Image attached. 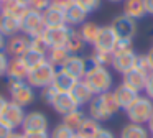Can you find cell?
I'll return each mask as SVG.
<instances>
[{"mask_svg": "<svg viewBox=\"0 0 153 138\" xmlns=\"http://www.w3.org/2000/svg\"><path fill=\"white\" fill-rule=\"evenodd\" d=\"M120 110V105L117 104L114 92H104V94L94 95L92 100L87 104V112L89 117L97 122H107Z\"/></svg>", "mask_w": 153, "mask_h": 138, "instance_id": "cell-1", "label": "cell"}, {"mask_svg": "<svg viewBox=\"0 0 153 138\" xmlns=\"http://www.w3.org/2000/svg\"><path fill=\"white\" fill-rule=\"evenodd\" d=\"M82 81L89 85V89L94 92V95L110 92L114 84L109 68H102V66H87V72Z\"/></svg>", "mask_w": 153, "mask_h": 138, "instance_id": "cell-2", "label": "cell"}, {"mask_svg": "<svg viewBox=\"0 0 153 138\" xmlns=\"http://www.w3.org/2000/svg\"><path fill=\"white\" fill-rule=\"evenodd\" d=\"M125 115L130 123L146 125L153 117V100L146 95H138L137 100L125 108Z\"/></svg>", "mask_w": 153, "mask_h": 138, "instance_id": "cell-3", "label": "cell"}, {"mask_svg": "<svg viewBox=\"0 0 153 138\" xmlns=\"http://www.w3.org/2000/svg\"><path fill=\"white\" fill-rule=\"evenodd\" d=\"M7 87H8V94H10V100L22 105V107H27V105L33 104L35 97H36L35 87H31L27 81H22V79L8 77Z\"/></svg>", "mask_w": 153, "mask_h": 138, "instance_id": "cell-4", "label": "cell"}, {"mask_svg": "<svg viewBox=\"0 0 153 138\" xmlns=\"http://www.w3.org/2000/svg\"><path fill=\"white\" fill-rule=\"evenodd\" d=\"M56 72H58L56 66H53L50 61H45L43 64H40L38 68L30 69L27 82L35 89H43V87H46V85L53 84Z\"/></svg>", "mask_w": 153, "mask_h": 138, "instance_id": "cell-5", "label": "cell"}, {"mask_svg": "<svg viewBox=\"0 0 153 138\" xmlns=\"http://www.w3.org/2000/svg\"><path fill=\"white\" fill-rule=\"evenodd\" d=\"M45 28H46V26H45L43 13L28 8L27 15H25L20 22V31L23 33V35H27L28 38H31V36L41 35V33L45 31Z\"/></svg>", "mask_w": 153, "mask_h": 138, "instance_id": "cell-6", "label": "cell"}, {"mask_svg": "<svg viewBox=\"0 0 153 138\" xmlns=\"http://www.w3.org/2000/svg\"><path fill=\"white\" fill-rule=\"evenodd\" d=\"M25 115H27L25 107H22V105L8 100L7 107H5L4 112L0 114V120L4 122L10 130H17V128H20L22 123H23Z\"/></svg>", "mask_w": 153, "mask_h": 138, "instance_id": "cell-7", "label": "cell"}, {"mask_svg": "<svg viewBox=\"0 0 153 138\" xmlns=\"http://www.w3.org/2000/svg\"><path fill=\"white\" fill-rule=\"evenodd\" d=\"M112 28L114 31L117 33L119 38H123V39H133L137 35V20L127 16L125 13H120L117 15L115 18L112 20Z\"/></svg>", "mask_w": 153, "mask_h": 138, "instance_id": "cell-8", "label": "cell"}, {"mask_svg": "<svg viewBox=\"0 0 153 138\" xmlns=\"http://www.w3.org/2000/svg\"><path fill=\"white\" fill-rule=\"evenodd\" d=\"M50 127V120L48 117L40 110L28 112L25 115V120L22 123V133H31V131H48Z\"/></svg>", "mask_w": 153, "mask_h": 138, "instance_id": "cell-9", "label": "cell"}, {"mask_svg": "<svg viewBox=\"0 0 153 138\" xmlns=\"http://www.w3.org/2000/svg\"><path fill=\"white\" fill-rule=\"evenodd\" d=\"M117 41H119V36L114 31L112 25H105L100 26L99 35H97V39L94 43V49L97 51H105V53H114V48H115Z\"/></svg>", "mask_w": 153, "mask_h": 138, "instance_id": "cell-10", "label": "cell"}, {"mask_svg": "<svg viewBox=\"0 0 153 138\" xmlns=\"http://www.w3.org/2000/svg\"><path fill=\"white\" fill-rule=\"evenodd\" d=\"M59 69L64 71L66 74H69L71 77H74L76 81H81L87 72V59L79 54H71Z\"/></svg>", "mask_w": 153, "mask_h": 138, "instance_id": "cell-11", "label": "cell"}, {"mask_svg": "<svg viewBox=\"0 0 153 138\" xmlns=\"http://www.w3.org/2000/svg\"><path fill=\"white\" fill-rule=\"evenodd\" d=\"M137 53L133 49H128V51H122V53H115L112 58V69L115 72H120V74H125V72L132 71L135 68L137 62Z\"/></svg>", "mask_w": 153, "mask_h": 138, "instance_id": "cell-12", "label": "cell"}, {"mask_svg": "<svg viewBox=\"0 0 153 138\" xmlns=\"http://www.w3.org/2000/svg\"><path fill=\"white\" fill-rule=\"evenodd\" d=\"M71 26L63 25V26H51V28H45L43 36L46 39L48 46L54 48V46H64L68 41V36H69Z\"/></svg>", "mask_w": 153, "mask_h": 138, "instance_id": "cell-13", "label": "cell"}, {"mask_svg": "<svg viewBox=\"0 0 153 138\" xmlns=\"http://www.w3.org/2000/svg\"><path fill=\"white\" fill-rule=\"evenodd\" d=\"M30 49V38L27 35H15L7 39L5 53L10 58H22Z\"/></svg>", "mask_w": 153, "mask_h": 138, "instance_id": "cell-14", "label": "cell"}, {"mask_svg": "<svg viewBox=\"0 0 153 138\" xmlns=\"http://www.w3.org/2000/svg\"><path fill=\"white\" fill-rule=\"evenodd\" d=\"M114 95H115V100H117V104L120 105V108H123L125 110L127 107H130V105L133 104V102L137 100V97H138V92L135 91V89H132V87H128L127 84H119L115 89H114Z\"/></svg>", "mask_w": 153, "mask_h": 138, "instance_id": "cell-15", "label": "cell"}, {"mask_svg": "<svg viewBox=\"0 0 153 138\" xmlns=\"http://www.w3.org/2000/svg\"><path fill=\"white\" fill-rule=\"evenodd\" d=\"M51 107L54 108L56 114H59L61 117H63V115L79 108V105L76 104V100L73 99V95H71L69 92H58V95H56V99H54Z\"/></svg>", "mask_w": 153, "mask_h": 138, "instance_id": "cell-16", "label": "cell"}, {"mask_svg": "<svg viewBox=\"0 0 153 138\" xmlns=\"http://www.w3.org/2000/svg\"><path fill=\"white\" fill-rule=\"evenodd\" d=\"M146 79H148V74H145V72H142V71H138V69L133 68L132 71H128V72L123 74L122 82L127 84L128 87L135 89V91L140 94V92L145 89V85H146Z\"/></svg>", "mask_w": 153, "mask_h": 138, "instance_id": "cell-17", "label": "cell"}, {"mask_svg": "<svg viewBox=\"0 0 153 138\" xmlns=\"http://www.w3.org/2000/svg\"><path fill=\"white\" fill-rule=\"evenodd\" d=\"M69 94L73 95V99L76 100V104L79 105V107L87 105L91 100H92V97H94V92L91 91L89 85H87L82 79H81V81H77L76 84H74L73 91H71Z\"/></svg>", "mask_w": 153, "mask_h": 138, "instance_id": "cell-18", "label": "cell"}, {"mask_svg": "<svg viewBox=\"0 0 153 138\" xmlns=\"http://www.w3.org/2000/svg\"><path fill=\"white\" fill-rule=\"evenodd\" d=\"M43 20H45V26H46V28L66 25L64 10L58 8V7H53V5H50V7H48V8L43 12Z\"/></svg>", "mask_w": 153, "mask_h": 138, "instance_id": "cell-19", "label": "cell"}, {"mask_svg": "<svg viewBox=\"0 0 153 138\" xmlns=\"http://www.w3.org/2000/svg\"><path fill=\"white\" fill-rule=\"evenodd\" d=\"M87 15L89 13L86 12V10H82L77 3H73V5L69 7V8L64 10V16H66V25L68 26H77V25H82L84 22H86Z\"/></svg>", "mask_w": 153, "mask_h": 138, "instance_id": "cell-20", "label": "cell"}, {"mask_svg": "<svg viewBox=\"0 0 153 138\" xmlns=\"http://www.w3.org/2000/svg\"><path fill=\"white\" fill-rule=\"evenodd\" d=\"M119 138H152L150 130L145 125H138V123H127L125 127L120 130Z\"/></svg>", "mask_w": 153, "mask_h": 138, "instance_id": "cell-21", "label": "cell"}, {"mask_svg": "<svg viewBox=\"0 0 153 138\" xmlns=\"http://www.w3.org/2000/svg\"><path fill=\"white\" fill-rule=\"evenodd\" d=\"M28 72L30 69L27 68V64L23 62L22 58H10L8 62V71H7V77H13V79H22V81H27Z\"/></svg>", "mask_w": 153, "mask_h": 138, "instance_id": "cell-22", "label": "cell"}, {"mask_svg": "<svg viewBox=\"0 0 153 138\" xmlns=\"http://www.w3.org/2000/svg\"><path fill=\"white\" fill-rule=\"evenodd\" d=\"M127 16L133 20H140L146 15L145 10V3L143 0H123V12Z\"/></svg>", "mask_w": 153, "mask_h": 138, "instance_id": "cell-23", "label": "cell"}, {"mask_svg": "<svg viewBox=\"0 0 153 138\" xmlns=\"http://www.w3.org/2000/svg\"><path fill=\"white\" fill-rule=\"evenodd\" d=\"M18 31H20V20H15L5 13H0V33L5 38H10V36H15Z\"/></svg>", "mask_w": 153, "mask_h": 138, "instance_id": "cell-24", "label": "cell"}, {"mask_svg": "<svg viewBox=\"0 0 153 138\" xmlns=\"http://www.w3.org/2000/svg\"><path fill=\"white\" fill-rule=\"evenodd\" d=\"M76 82L77 81L74 77H71V76L66 74L64 71L58 69L56 76H54V81H53V84H51V85H53L58 92H71Z\"/></svg>", "mask_w": 153, "mask_h": 138, "instance_id": "cell-25", "label": "cell"}, {"mask_svg": "<svg viewBox=\"0 0 153 138\" xmlns=\"http://www.w3.org/2000/svg\"><path fill=\"white\" fill-rule=\"evenodd\" d=\"M71 56V53L66 49V46H54V48H50L46 53V61H50L53 66L56 68H61V66L66 62V59Z\"/></svg>", "mask_w": 153, "mask_h": 138, "instance_id": "cell-26", "label": "cell"}, {"mask_svg": "<svg viewBox=\"0 0 153 138\" xmlns=\"http://www.w3.org/2000/svg\"><path fill=\"white\" fill-rule=\"evenodd\" d=\"M27 12H28V7L23 5V3H20L18 0H10V2L4 3V8H2V13L12 16V18H15V20H20V22H22V18L27 15Z\"/></svg>", "mask_w": 153, "mask_h": 138, "instance_id": "cell-27", "label": "cell"}, {"mask_svg": "<svg viewBox=\"0 0 153 138\" xmlns=\"http://www.w3.org/2000/svg\"><path fill=\"white\" fill-rule=\"evenodd\" d=\"M102 130L100 122L94 120L91 117H86V120L82 122V125L79 127V130L76 131L77 135H81L82 138H96V135Z\"/></svg>", "mask_w": 153, "mask_h": 138, "instance_id": "cell-28", "label": "cell"}, {"mask_svg": "<svg viewBox=\"0 0 153 138\" xmlns=\"http://www.w3.org/2000/svg\"><path fill=\"white\" fill-rule=\"evenodd\" d=\"M64 46H66V49L71 53V54H79V53L82 51L84 46H86V41L82 39L79 30L71 28L69 36H68V41H66V45H64Z\"/></svg>", "mask_w": 153, "mask_h": 138, "instance_id": "cell-29", "label": "cell"}, {"mask_svg": "<svg viewBox=\"0 0 153 138\" xmlns=\"http://www.w3.org/2000/svg\"><path fill=\"white\" fill-rule=\"evenodd\" d=\"M84 120H86V114H84V112L81 110V107H79V108H76V110L69 112V114L63 115L61 123H64L66 127H69L71 130L77 131V130H79V127L82 125Z\"/></svg>", "mask_w": 153, "mask_h": 138, "instance_id": "cell-30", "label": "cell"}, {"mask_svg": "<svg viewBox=\"0 0 153 138\" xmlns=\"http://www.w3.org/2000/svg\"><path fill=\"white\" fill-rule=\"evenodd\" d=\"M100 26L94 22H84L79 28V33L82 36V39L86 41V45H94L97 39V35H99Z\"/></svg>", "mask_w": 153, "mask_h": 138, "instance_id": "cell-31", "label": "cell"}, {"mask_svg": "<svg viewBox=\"0 0 153 138\" xmlns=\"http://www.w3.org/2000/svg\"><path fill=\"white\" fill-rule=\"evenodd\" d=\"M112 53H105V51H97L94 49V53L87 58V66H102V68H109L112 64Z\"/></svg>", "mask_w": 153, "mask_h": 138, "instance_id": "cell-32", "label": "cell"}, {"mask_svg": "<svg viewBox=\"0 0 153 138\" xmlns=\"http://www.w3.org/2000/svg\"><path fill=\"white\" fill-rule=\"evenodd\" d=\"M22 59H23V62L27 64L28 69H35L46 61V54H43V53H40V51H35V49L30 48L23 56H22Z\"/></svg>", "mask_w": 153, "mask_h": 138, "instance_id": "cell-33", "label": "cell"}, {"mask_svg": "<svg viewBox=\"0 0 153 138\" xmlns=\"http://www.w3.org/2000/svg\"><path fill=\"white\" fill-rule=\"evenodd\" d=\"M74 135H76V131L71 130L69 127H66L64 123H58L50 131V138H73Z\"/></svg>", "mask_w": 153, "mask_h": 138, "instance_id": "cell-34", "label": "cell"}, {"mask_svg": "<svg viewBox=\"0 0 153 138\" xmlns=\"http://www.w3.org/2000/svg\"><path fill=\"white\" fill-rule=\"evenodd\" d=\"M30 48L35 49V51H40V53H43V54H46L50 46H48L43 33H41V35H36V36H31L30 38Z\"/></svg>", "mask_w": 153, "mask_h": 138, "instance_id": "cell-35", "label": "cell"}, {"mask_svg": "<svg viewBox=\"0 0 153 138\" xmlns=\"http://www.w3.org/2000/svg\"><path fill=\"white\" fill-rule=\"evenodd\" d=\"M40 95H41V100H43L46 105H53L54 99H56V95H58V91L53 87V85H46V87L41 89Z\"/></svg>", "mask_w": 153, "mask_h": 138, "instance_id": "cell-36", "label": "cell"}, {"mask_svg": "<svg viewBox=\"0 0 153 138\" xmlns=\"http://www.w3.org/2000/svg\"><path fill=\"white\" fill-rule=\"evenodd\" d=\"M135 69H138V71L145 72V74H148V76L153 72L152 64H150V61H148V58H146V54H138V56H137Z\"/></svg>", "mask_w": 153, "mask_h": 138, "instance_id": "cell-37", "label": "cell"}, {"mask_svg": "<svg viewBox=\"0 0 153 138\" xmlns=\"http://www.w3.org/2000/svg\"><path fill=\"white\" fill-rule=\"evenodd\" d=\"M100 2H102V0H74V3H77V5L82 10H86L87 13L96 12L100 7Z\"/></svg>", "mask_w": 153, "mask_h": 138, "instance_id": "cell-38", "label": "cell"}, {"mask_svg": "<svg viewBox=\"0 0 153 138\" xmlns=\"http://www.w3.org/2000/svg\"><path fill=\"white\" fill-rule=\"evenodd\" d=\"M128 49H133V39H123V38H119L115 48H114V53H122V51H128Z\"/></svg>", "mask_w": 153, "mask_h": 138, "instance_id": "cell-39", "label": "cell"}, {"mask_svg": "<svg viewBox=\"0 0 153 138\" xmlns=\"http://www.w3.org/2000/svg\"><path fill=\"white\" fill-rule=\"evenodd\" d=\"M8 62H10V56H8L5 51H0V77L7 76Z\"/></svg>", "mask_w": 153, "mask_h": 138, "instance_id": "cell-40", "label": "cell"}, {"mask_svg": "<svg viewBox=\"0 0 153 138\" xmlns=\"http://www.w3.org/2000/svg\"><path fill=\"white\" fill-rule=\"evenodd\" d=\"M50 5H51L50 0H31V3H30V7H28V8L36 10V12H41V13H43Z\"/></svg>", "mask_w": 153, "mask_h": 138, "instance_id": "cell-41", "label": "cell"}, {"mask_svg": "<svg viewBox=\"0 0 153 138\" xmlns=\"http://www.w3.org/2000/svg\"><path fill=\"white\" fill-rule=\"evenodd\" d=\"M143 92H145L146 97L153 100V72L148 76V79H146V85H145V89H143Z\"/></svg>", "mask_w": 153, "mask_h": 138, "instance_id": "cell-42", "label": "cell"}, {"mask_svg": "<svg viewBox=\"0 0 153 138\" xmlns=\"http://www.w3.org/2000/svg\"><path fill=\"white\" fill-rule=\"evenodd\" d=\"M50 2H51L53 7H58V8H61V10H66L74 3V0H50Z\"/></svg>", "mask_w": 153, "mask_h": 138, "instance_id": "cell-43", "label": "cell"}, {"mask_svg": "<svg viewBox=\"0 0 153 138\" xmlns=\"http://www.w3.org/2000/svg\"><path fill=\"white\" fill-rule=\"evenodd\" d=\"M23 138H50L48 131H31V133H23Z\"/></svg>", "mask_w": 153, "mask_h": 138, "instance_id": "cell-44", "label": "cell"}, {"mask_svg": "<svg viewBox=\"0 0 153 138\" xmlns=\"http://www.w3.org/2000/svg\"><path fill=\"white\" fill-rule=\"evenodd\" d=\"M96 138H117V137L114 135L112 130H109V128H104V127H102V130H100L99 133L96 135Z\"/></svg>", "mask_w": 153, "mask_h": 138, "instance_id": "cell-45", "label": "cell"}, {"mask_svg": "<svg viewBox=\"0 0 153 138\" xmlns=\"http://www.w3.org/2000/svg\"><path fill=\"white\" fill-rule=\"evenodd\" d=\"M12 131H13V130H10V128H8L7 125L4 123V122L0 120V138H7L8 135L12 133Z\"/></svg>", "mask_w": 153, "mask_h": 138, "instance_id": "cell-46", "label": "cell"}, {"mask_svg": "<svg viewBox=\"0 0 153 138\" xmlns=\"http://www.w3.org/2000/svg\"><path fill=\"white\" fill-rule=\"evenodd\" d=\"M143 3H145L146 15H153V0H143Z\"/></svg>", "mask_w": 153, "mask_h": 138, "instance_id": "cell-47", "label": "cell"}, {"mask_svg": "<svg viewBox=\"0 0 153 138\" xmlns=\"http://www.w3.org/2000/svg\"><path fill=\"white\" fill-rule=\"evenodd\" d=\"M7 104H8L7 97H5V95H2V94H0V114L4 112V108L7 107Z\"/></svg>", "mask_w": 153, "mask_h": 138, "instance_id": "cell-48", "label": "cell"}, {"mask_svg": "<svg viewBox=\"0 0 153 138\" xmlns=\"http://www.w3.org/2000/svg\"><path fill=\"white\" fill-rule=\"evenodd\" d=\"M5 46H7V38L0 33V51H5Z\"/></svg>", "mask_w": 153, "mask_h": 138, "instance_id": "cell-49", "label": "cell"}, {"mask_svg": "<svg viewBox=\"0 0 153 138\" xmlns=\"http://www.w3.org/2000/svg\"><path fill=\"white\" fill-rule=\"evenodd\" d=\"M146 58H148L150 64H152V69H153V46H152V49H150V51L146 53Z\"/></svg>", "mask_w": 153, "mask_h": 138, "instance_id": "cell-50", "label": "cell"}, {"mask_svg": "<svg viewBox=\"0 0 153 138\" xmlns=\"http://www.w3.org/2000/svg\"><path fill=\"white\" fill-rule=\"evenodd\" d=\"M7 138H23V133H18V131H15V130H13Z\"/></svg>", "mask_w": 153, "mask_h": 138, "instance_id": "cell-51", "label": "cell"}, {"mask_svg": "<svg viewBox=\"0 0 153 138\" xmlns=\"http://www.w3.org/2000/svg\"><path fill=\"white\" fill-rule=\"evenodd\" d=\"M146 128H148V130H150V133L153 135V117L150 118V122H148V123H146Z\"/></svg>", "mask_w": 153, "mask_h": 138, "instance_id": "cell-52", "label": "cell"}, {"mask_svg": "<svg viewBox=\"0 0 153 138\" xmlns=\"http://www.w3.org/2000/svg\"><path fill=\"white\" fill-rule=\"evenodd\" d=\"M20 3H23V5H27V7H30V3H31V0H18Z\"/></svg>", "mask_w": 153, "mask_h": 138, "instance_id": "cell-53", "label": "cell"}, {"mask_svg": "<svg viewBox=\"0 0 153 138\" xmlns=\"http://www.w3.org/2000/svg\"><path fill=\"white\" fill-rule=\"evenodd\" d=\"M109 2H112V3H120V2H123V0H109Z\"/></svg>", "mask_w": 153, "mask_h": 138, "instance_id": "cell-54", "label": "cell"}, {"mask_svg": "<svg viewBox=\"0 0 153 138\" xmlns=\"http://www.w3.org/2000/svg\"><path fill=\"white\" fill-rule=\"evenodd\" d=\"M2 8H4V3L0 2V13H2Z\"/></svg>", "mask_w": 153, "mask_h": 138, "instance_id": "cell-55", "label": "cell"}, {"mask_svg": "<svg viewBox=\"0 0 153 138\" xmlns=\"http://www.w3.org/2000/svg\"><path fill=\"white\" fill-rule=\"evenodd\" d=\"M73 138H82V137H81V135H77V133H76V135H74Z\"/></svg>", "mask_w": 153, "mask_h": 138, "instance_id": "cell-56", "label": "cell"}, {"mask_svg": "<svg viewBox=\"0 0 153 138\" xmlns=\"http://www.w3.org/2000/svg\"><path fill=\"white\" fill-rule=\"evenodd\" d=\"M0 2H2V3H7V2H10V0H0Z\"/></svg>", "mask_w": 153, "mask_h": 138, "instance_id": "cell-57", "label": "cell"}, {"mask_svg": "<svg viewBox=\"0 0 153 138\" xmlns=\"http://www.w3.org/2000/svg\"><path fill=\"white\" fill-rule=\"evenodd\" d=\"M152 138H153V135H152Z\"/></svg>", "mask_w": 153, "mask_h": 138, "instance_id": "cell-58", "label": "cell"}]
</instances>
